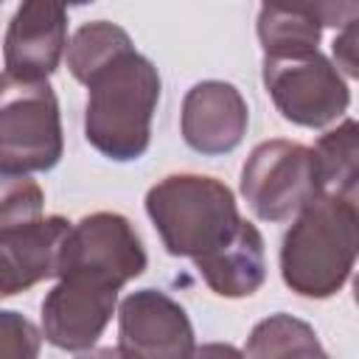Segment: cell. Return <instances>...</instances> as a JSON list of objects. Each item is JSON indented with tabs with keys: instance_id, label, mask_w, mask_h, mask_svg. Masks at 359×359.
<instances>
[{
	"instance_id": "8fae6325",
	"label": "cell",
	"mask_w": 359,
	"mask_h": 359,
	"mask_svg": "<svg viewBox=\"0 0 359 359\" xmlns=\"http://www.w3.org/2000/svg\"><path fill=\"white\" fill-rule=\"evenodd\" d=\"M250 126V109L241 90L230 81L208 79L196 81L185 98L180 112L182 140L208 157L230 154L238 149Z\"/></svg>"
},
{
	"instance_id": "ba28073f",
	"label": "cell",
	"mask_w": 359,
	"mask_h": 359,
	"mask_svg": "<svg viewBox=\"0 0 359 359\" xmlns=\"http://www.w3.org/2000/svg\"><path fill=\"white\" fill-rule=\"evenodd\" d=\"M118 286L62 275L42 300V334L59 351H87L98 342L118 306Z\"/></svg>"
},
{
	"instance_id": "7402d4cb",
	"label": "cell",
	"mask_w": 359,
	"mask_h": 359,
	"mask_svg": "<svg viewBox=\"0 0 359 359\" xmlns=\"http://www.w3.org/2000/svg\"><path fill=\"white\" fill-rule=\"evenodd\" d=\"M339 194H345V196H348V202L353 205V210H356V216H359V182H356V185H351L348 191H339Z\"/></svg>"
},
{
	"instance_id": "cb8c5ba5",
	"label": "cell",
	"mask_w": 359,
	"mask_h": 359,
	"mask_svg": "<svg viewBox=\"0 0 359 359\" xmlns=\"http://www.w3.org/2000/svg\"><path fill=\"white\" fill-rule=\"evenodd\" d=\"M87 3H93V0H67V6H87Z\"/></svg>"
},
{
	"instance_id": "e0dca14e",
	"label": "cell",
	"mask_w": 359,
	"mask_h": 359,
	"mask_svg": "<svg viewBox=\"0 0 359 359\" xmlns=\"http://www.w3.org/2000/svg\"><path fill=\"white\" fill-rule=\"evenodd\" d=\"M314 151L325 188L331 185L334 191H348L359 182V121L345 118L339 126L328 129L317 140Z\"/></svg>"
},
{
	"instance_id": "7a4b0ae2",
	"label": "cell",
	"mask_w": 359,
	"mask_h": 359,
	"mask_svg": "<svg viewBox=\"0 0 359 359\" xmlns=\"http://www.w3.org/2000/svg\"><path fill=\"white\" fill-rule=\"evenodd\" d=\"M359 258V216L345 194L311 199L292 222L280 244L283 283L311 300L337 294Z\"/></svg>"
},
{
	"instance_id": "6da1fadb",
	"label": "cell",
	"mask_w": 359,
	"mask_h": 359,
	"mask_svg": "<svg viewBox=\"0 0 359 359\" xmlns=\"http://www.w3.org/2000/svg\"><path fill=\"white\" fill-rule=\"evenodd\" d=\"M84 87L87 143L115 163L143 157L151 143V118L160 101V73L151 59L132 48L101 67Z\"/></svg>"
},
{
	"instance_id": "ffe728a7",
	"label": "cell",
	"mask_w": 359,
	"mask_h": 359,
	"mask_svg": "<svg viewBox=\"0 0 359 359\" xmlns=\"http://www.w3.org/2000/svg\"><path fill=\"white\" fill-rule=\"evenodd\" d=\"M45 334L36 331L31 320L17 311H0V356L3 359H31L39 353Z\"/></svg>"
},
{
	"instance_id": "8992f818",
	"label": "cell",
	"mask_w": 359,
	"mask_h": 359,
	"mask_svg": "<svg viewBox=\"0 0 359 359\" xmlns=\"http://www.w3.org/2000/svg\"><path fill=\"white\" fill-rule=\"evenodd\" d=\"M264 87L278 112L306 129H323L351 104L339 67L320 50L300 56H264Z\"/></svg>"
},
{
	"instance_id": "d6986e66",
	"label": "cell",
	"mask_w": 359,
	"mask_h": 359,
	"mask_svg": "<svg viewBox=\"0 0 359 359\" xmlns=\"http://www.w3.org/2000/svg\"><path fill=\"white\" fill-rule=\"evenodd\" d=\"M261 6L306 14L323 28H342L359 17V0H261Z\"/></svg>"
},
{
	"instance_id": "277c9868",
	"label": "cell",
	"mask_w": 359,
	"mask_h": 359,
	"mask_svg": "<svg viewBox=\"0 0 359 359\" xmlns=\"http://www.w3.org/2000/svg\"><path fill=\"white\" fill-rule=\"evenodd\" d=\"M65 151L59 101L48 79L0 81V174L50 171Z\"/></svg>"
},
{
	"instance_id": "603a6c76",
	"label": "cell",
	"mask_w": 359,
	"mask_h": 359,
	"mask_svg": "<svg viewBox=\"0 0 359 359\" xmlns=\"http://www.w3.org/2000/svg\"><path fill=\"white\" fill-rule=\"evenodd\" d=\"M353 300H356V306H359V275L353 278Z\"/></svg>"
},
{
	"instance_id": "52a82bcc",
	"label": "cell",
	"mask_w": 359,
	"mask_h": 359,
	"mask_svg": "<svg viewBox=\"0 0 359 359\" xmlns=\"http://www.w3.org/2000/svg\"><path fill=\"white\" fill-rule=\"evenodd\" d=\"M146 250L132 222L112 210L79 219L62 250L59 275H87L112 286H126L146 269Z\"/></svg>"
},
{
	"instance_id": "44dd1931",
	"label": "cell",
	"mask_w": 359,
	"mask_h": 359,
	"mask_svg": "<svg viewBox=\"0 0 359 359\" xmlns=\"http://www.w3.org/2000/svg\"><path fill=\"white\" fill-rule=\"evenodd\" d=\"M331 53L339 73L359 81V17L339 28V34L331 42Z\"/></svg>"
},
{
	"instance_id": "5b68a950",
	"label": "cell",
	"mask_w": 359,
	"mask_h": 359,
	"mask_svg": "<svg viewBox=\"0 0 359 359\" xmlns=\"http://www.w3.org/2000/svg\"><path fill=\"white\" fill-rule=\"evenodd\" d=\"M325 191L317 151L294 140L258 143L241 168V196L264 222H286Z\"/></svg>"
},
{
	"instance_id": "30bf717a",
	"label": "cell",
	"mask_w": 359,
	"mask_h": 359,
	"mask_svg": "<svg viewBox=\"0 0 359 359\" xmlns=\"http://www.w3.org/2000/svg\"><path fill=\"white\" fill-rule=\"evenodd\" d=\"M67 53V0H20L3 39V76L48 79Z\"/></svg>"
},
{
	"instance_id": "9c48e42d",
	"label": "cell",
	"mask_w": 359,
	"mask_h": 359,
	"mask_svg": "<svg viewBox=\"0 0 359 359\" xmlns=\"http://www.w3.org/2000/svg\"><path fill=\"white\" fill-rule=\"evenodd\" d=\"M118 353L180 359L196 353L185 309L160 289H137L118 306Z\"/></svg>"
},
{
	"instance_id": "5bb4252c",
	"label": "cell",
	"mask_w": 359,
	"mask_h": 359,
	"mask_svg": "<svg viewBox=\"0 0 359 359\" xmlns=\"http://www.w3.org/2000/svg\"><path fill=\"white\" fill-rule=\"evenodd\" d=\"M132 36L107 20H95V22H84L81 28H76V34L67 42V70L76 81L87 84L101 67H107L112 59H118L121 53L132 50Z\"/></svg>"
},
{
	"instance_id": "4fadbf2b",
	"label": "cell",
	"mask_w": 359,
	"mask_h": 359,
	"mask_svg": "<svg viewBox=\"0 0 359 359\" xmlns=\"http://www.w3.org/2000/svg\"><path fill=\"white\" fill-rule=\"evenodd\" d=\"M194 266L199 269L208 289L219 297H250L266 280V252L264 236L252 222H241L238 233L219 247L216 252L196 258Z\"/></svg>"
},
{
	"instance_id": "ac0fdd59",
	"label": "cell",
	"mask_w": 359,
	"mask_h": 359,
	"mask_svg": "<svg viewBox=\"0 0 359 359\" xmlns=\"http://www.w3.org/2000/svg\"><path fill=\"white\" fill-rule=\"evenodd\" d=\"M45 194L28 174H3L0 185V227L25 224L42 216Z\"/></svg>"
},
{
	"instance_id": "3957f363",
	"label": "cell",
	"mask_w": 359,
	"mask_h": 359,
	"mask_svg": "<svg viewBox=\"0 0 359 359\" xmlns=\"http://www.w3.org/2000/svg\"><path fill=\"white\" fill-rule=\"evenodd\" d=\"M146 213L163 247L177 258H205L224 247L241 227L233 191L205 174H171L146 194Z\"/></svg>"
},
{
	"instance_id": "9a60e30c",
	"label": "cell",
	"mask_w": 359,
	"mask_h": 359,
	"mask_svg": "<svg viewBox=\"0 0 359 359\" xmlns=\"http://www.w3.org/2000/svg\"><path fill=\"white\" fill-rule=\"evenodd\" d=\"M258 42L264 48V56H300L311 53L320 45L323 25L306 14L261 6L258 11Z\"/></svg>"
},
{
	"instance_id": "7c38bea8",
	"label": "cell",
	"mask_w": 359,
	"mask_h": 359,
	"mask_svg": "<svg viewBox=\"0 0 359 359\" xmlns=\"http://www.w3.org/2000/svg\"><path fill=\"white\" fill-rule=\"evenodd\" d=\"M70 227L65 216H39L25 224L0 227V294L11 297L56 278Z\"/></svg>"
},
{
	"instance_id": "2e32d148",
	"label": "cell",
	"mask_w": 359,
	"mask_h": 359,
	"mask_svg": "<svg viewBox=\"0 0 359 359\" xmlns=\"http://www.w3.org/2000/svg\"><path fill=\"white\" fill-rule=\"evenodd\" d=\"M244 353L247 356H314V353L323 356L325 348L320 345L309 323L280 311L261 320L252 328Z\"/></svg>"
}]
</instances>
